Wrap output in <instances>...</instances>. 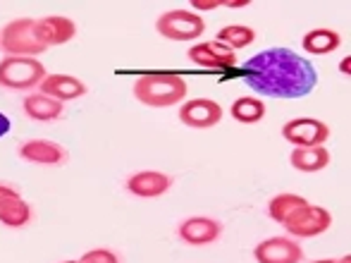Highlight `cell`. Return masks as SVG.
Returning a JSON list of instances; mask_svg holds the SVG:
<instances>
[{"mask_svg": "<svg viewBox=\"0 0 351 263\" xmlns=\"http://www.w3.org/2000/svg\"><path fill=\"white\" fill-rule=\"evenodd\" d=\"M313 263H351V256H342V259H318V261H313Z\"/></svg>", "mask_w": 351, "mask_h": 263, "instance_id": "28", "label": "cell"}, {"mask_svg": "<svg viewBox=\"0 0 351 263\" xmlns=\"http://www.w3.org/2000/svg\"><path fill=\"white\" fill-rule=\"evenodd\" d=\"M34 22H36V19H32V17H19L5 24L3 32H0V48H3L8 56H17V58H36L38 53L46 51V48L36 41Z\"/></svg>", "mask_w": 351, "mask_h": 263, "instance_id": "4", "label": "cell"}, {"mask_svg": "<svg viewBox=\"0 0 351 263\" xmlns=\"http://www.w3.org/2000/svg\"><path fill=\"white\" fill-rule=\"evenodd\" d=\"M349 67H351V58L347 56L342 62H339V69H342V74H349Z\"/></svg>", "mask_w": 351, "mask_h": 263, "instance_id": "29", "label": "cell"}, {"mask_svg": "<svg viewBox=\"0 0 351 263\" xmlns=\"http://www.w3.org/2000/svg\"><path fill=\"white\" fill-rule=\"evenodd\" d=\"M306 206H308V201H306L304 196L291 194V192H285V194H278V196H273L268 201V216L273 218L275 222L285 225L287 220H291V218H294L296 213H299L301 208H306Z\"/></svg>", "mask_w": 351, "mask_h": 263, "instance_id": "19", "label": "cell"}, {"mask_svg": "<svg viewBox=\"0 0 351 263\" xmlns=\"http://www.w3.org/2000/svg\"><path fill=\"white\" fill-rule=\"evenodd\" d=\"M134 98L148 108H170L186 98V79L172 72H153L141 74L134 82Z\"/></svg>", "mask_w": 351, "mask_h": 263, "instance_id": "2", "label": "cell"}, {"mask_svg": "<svg viewBox=\"0 0 351 263\" xmlns=\"http://www.w3.org/2000/svg\"><path fill=\"white\" fill-rule=\"evenodd\" d=\"M79 263H120V256L110 249H91L79 259Z\"/></svg>", "mask_w": 351, "mask_h": 263, "instance_id": "23", "label": "cell"}, {"mask_svg": "<svg viewBox=\"0 0 351 263\" xmlns=\"http://www.w3.org/2000/svg\"><path fill=\"white\" fill-rule=\"evenodd\" d=\"M225 8H249L251 0H222Z\"/></svg>", "mask_w": 351, "mask_h": 263, "instance_id": "26", "label": "cell"}, {"mask_svg": "<svg viewBox=\"0 0 351 263\" xmlns=\"http://www.w3.org/2000/svg\"><path fill=\"white\" fill-rule=\"evenodd\" d=\"M254 259L258 263H301L304 249L291 237H268L261 244H256Z\"/></svg>", "mask_w": 351, "mask_h": 263, "instance_id": "10", "label": "cell"}, {"mask_svg": "<svg viewBox=\"0 0 351 263\" xmlns=\"http://www.w3.org/2000/svg\"><path fill=\"white\" fill-rule=\"evenodd\" d=\"M43 96L56 98V101L65 103V101H77V98L86 96V84L77 77H70V74H46L41 84H38Z\"/></svg>", "mask_w": 351, "mask_h": 263, "instance_id": "14", "label": "cell"}, {"mask_svg": "<svg viewBox=\"0 0 351 263\" xmlns=\"http://www.w3.org/2000/svg\"><path fill=\"white\" fill-rule=\"evenodd\" d=\"M17 196H19V192L14 190V187H10V185H0V203L10 201V198H17Z\"/></svg>", "mask_w": 351, "mask_h": 263, "instance_id": "25", "label": "cell"}, {"mask_svg": "<svg viewBox=\"0 0 351 263\" xmlns=\"http://www.w3.org/2000/svg\"><path fill=\"white\" fill-rule=\"evenodd\" d=\"M289 163L299 172H320L330 165V151L325 146L294 148L289 156Z\"/></svg>", "mask_w": 351, "mask_h": 263, "instance_id": "18", "label": "cell"}, {"mask_svg": "<svg viewBox=\"0 0 351 263\" xmlns=\"http://www.w3.org/2000/svg\"><path fill=\"white\" fill-rule=\"evenodd\" d=\"M332 225V213L323 206H313L308 203L306 208H301L291 220L285 222V230L291 237H299V240H308V237H318L323 232L330 230Z\"/></svg>", "mask_w": 351, "mask_h": 263, "instance_id": "7", "label": "cell"}, {"mask_svg": "<svg viewBox=\"0 0 351 263\" xmlns=\"http://www.w3.org/2000/svg\"><path fill=\"white\" fill-rule=\"evenodd\" d=\"M215 41L227 46L230 51H241V48L251 46L256 41V32L251 27H244V24H227L217 32Z\"/></svg>", "mask_w": 351, "mask_h": 263, "instance_id": "22", "label": "cell"}, {"mask_svg": "<svg viewBox=\"0 0 351 263\" xmlns=\"http://www.w3.org/2000/svg\"><path fill=\"white\" fill-rule=\"evenodd\" d=\"M244 82L268 98H304L318 84V72L289 48H268L244 62Z\"/></svg>", "mask_w": 351, "mask_h": 263, "instance_id": "1", "label": "cell"}, {"mask_svg": "<svg viewBox=\"0 0 351 263\" xmlns=\"http://www.w3.org/2000/svg\"><path fill=\"white\" fill-rule=\"evenodd\" d=\"M265 113H268L265 103L256 96H241L230 106V115L241 125H256V122L263 120Z\"/></svg>", "mask_w": 351, "mask_h": 263, "instance_id": "20", "label": "cell"}, {"mask_svg": "<svg viewBox=\"0 0 351 263\" xmlns=\"http://www.w3.org/2000/svg\"><path fill=\"white\" fill-rule=\"evenodd\" d=\"M19 158L36 165H60L67 161V151L51 139H29L19 146Z\"/></svg>", "mask_w": 351, "mask_h": 263, "instance_id": "13", "label": "cell"}, {"mask_svg": "<svg viewBox=\"0 0 351 263\" xmlns=\"http://www.w3.org/2000/svg\"><path fill=\"white\" fill-rule=\"evenodd\" d=\"M60 263H79V261H60Z\"/></svg>", "mask_w": 351, "mask_h": 263, "instance_id": "30", "label": "cell"}, {"mask_svg": "<svg viewBox=\"0 0 351 263\" xmlns=\"http://www.w3.org/2000/svg\"><path fill=\"white\" fill-rule=\"evenodd\" d=\"M8 132H10V117L0 113V137H5Z\"/></svg>", "mask_w": 351, "mask_h": 263, "instance_id": "27", "label": "cell"}, {"mask_svg": "<svg viewBox=\"0 0 351 263\" xmlns=\"http://www.w3.org/2000/svg\"><path fill=\"white\" fill-rule=\"evenodd\" d=\"M282 137L296 148L325 146L330 139V127L318 117H294L282 125Z\"/></svg>", "mask_w": 351, "mask_h": 263, "instance_id": "6", "label": "cell"}, {"mask_svg": "<svg viewBox=\"0 0 351 263\" xmlns=\"http://www.w3.org/2000/svg\"><path fill=\"white\" fill-rule=\"evenodd\" d=\"M222 0H191V12L194 10H201V12H208V10L220 8Z\"/></svg>", "mask_w": 351, "mask_h": 263, "instance_id": "24", "label": "cell"}, {"mask_svg": "<svg viewBox=\"0 0 351 263\" xmlns=\"http://www.w3.org/2000/svg\"><path fill=\"white\" fill-rule=\"evenodd\" d=\"M301 46H304V51L311 53V56H330V53H335L342 46V36H339L335 29L318 27V29H311L308 34H304Z\"/></svg>", "mask_w": 351, "mask_h": 263, "instance_id": "17", "label": "cell"}, {"mask_svg": "<svg viewBox=\"0 0 351 263\" xmlns=\"http://www.w3.org/2000/svg\"><path fill=\"white\" fill-rule=\"evenodd\" d=\"M222 120V106L213 98H191L180 106V122L191 130H210Z\"/></svg>", "mask_w": 351, "mask_h": 263, "instance_id": "8", "label": "cell"}, {"mask_svg": "<svg viewBox=\"0 0 351 263\" xmlns=\"http://www.w3.org/2000/svg\"><path fill=\"white\" fill-rule=\"evenodd\" d=\"M186 58H189L194 65L208 67V69H232L237 65V53L217 41L196 43V46L189 48Z\"/></svg>", "mask_w": 351, "mask_h": 263, "instance_id": "12", "label": "cell"}, {"mask_svg": "<svg viewBox=\"0 0 351 263\" xmlns=\"http://www.w3.org/2000/svg\"><path fill=\"white\" fill-rule=\"evenodd\" d=\"M156 32L170 41H194L206 32V22L201 14L191 10H167L156 19Z\"/></svg>", "mask_w": 351, "mask_h": 263, "instance_id": "5", "label": "cell"}, {"mask_svg": "<svg viewBox=\"0 0 351 263\" xmlns=\"http://www.w3.org/2000/svg\"><path fill=\"white\" fill-rule=\"evenodd\" d=\"M62 103L56 101V98H48L43 93H29L24 98V113L27 117L36 122H53V120H60L62 117Z\"/></svg>", "mask_w": 351, "mask_h": 263, "instance_id": "16", "label": "cell"}, {"mask_svg": "<svg viewBox=\"0 0 351 263\" xmlns=\"http://www.w3.org/2000/svg\"><path fill=\"white\" fill-rule=\"evenodd\" d=\"M34 34L43 48L62 46L77 36V24L65 14H46V17L34 22Z\"/></svg>", "mask_w": 351, "mask_h": 263, "instance_id": "9", "label": "cell"}, {"mask_svg": "<svg viewBox=\"0 0 351 263\" xmlns=\"http://www.w3.org/2000/svg\"><path fill=\"white\" fill-rule=\"evenodd\" d=\"M0 222L5 227H24L32 222V206L22 196L0 203Z\"/></svg>", "mask_w": 351, "mask_h": 263, "instance_id": "21", "label": "cell"}, {"mask_svg": "<svg viewBox=\"0 0 351 263\" xmlns=\"http://www.w3.org/2000/svg\"><path fill=\"white\" fill-rule=\"evenodd\" d=\"M177 235H180V240L189 247H206V244H213V242L220 240L222 225H220V220H215V218L194 216V218H186V220L180 222Z\"/></svg>", "mask_w": 351, "mask_h": 263, "instance_id": "11", "label": "cell"}, {"mask_svg": "<svg viewBox=\"0 0 351 263\" xmlns=\"http://www.w3.org/2000/svg\"><path fill=\"white\" fill-rule=\"evenodd\" d=\"M172 187V177L160 170H141L127 180V192L139 198H158L167 194Z\"/></svg>", "mask_w": 351, "mask_h": 263, "instance_id": "15", "label": "cell"}, {"mask_svg": "<svg viewBox=\"0 0 351 263\" xmlns=\"http://www.w3.org/2000/svg\"><path fill=\"white\" fill-rule=\"evenodd\" d=\"M46 79V67L36 58L5 56L0 60V87L10 91H29Z\"/></svg>", "mask_w": 351, "mask_h": 263, "instance_id": "3", "label": "cell"}]
</instances>
